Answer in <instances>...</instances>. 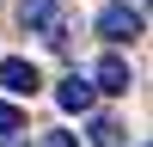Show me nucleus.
Wrapping results in <instances>:
<instances>
[{"instance_id": "obj_1", "label": "nucleus", "mask_w": 153, "mask_h": 147, "mask_svg": "<svg viewBox=\"0 0 153 147\" xmlns=\"http://www.w3.org/2000/svg\"><path fill=\"white\" fill-rule=\"evenodd\" d=\"M141 31H147V19L129 6V0H117V6L98 12V37H104V43H135Z\"/></svg>"}, {"instance_id": "obj_2", "label": "nucleus", "mask_w": 153, "mask_h": 147, "mask_svg": "<svg viewBox=\"0 0 153 147\" xmlns=\"http://www.w3.org/2000/svg\"><path fill=\"white\" fill-rule=\"evenodd\" d=\"M135 86V74H129V61L110 49V55H98V68H92V92H129Z\"/></svg>"}, {"instance_id": "obj_3", "label": "nucleus", "mask_w": 153, "mask_h": 147, "mask_svg": "<svg viewBox=\"0 0 153 147\" xmlns=\"http://www.w3.org/2000/svg\"><path fill=\"white\" fill-rule=\"evenodd\" d=\"M0 86H6L12 98H31L37 86H43V74H37L25 55H6V61H0Z\"/></svg>"}, {"instance_id": "obj_4", "label": "nucleus", "mask_w": 153, "mask_h": 147, "mask_svg": "<svg viewBox=\"0 0 153 147\" xmlns=\"http://www.w3.org/2000/svg\"><path fill=\"white\" fill-rule=\"evenodd\" d=\"M19 24H25V31H31V37H43V43H49V37H55V0H19Z\"/></svg>"}, {"instance_id": "obj_5", "label": "nucleus", "mask_w": 153, "mask_h": 147, "mask_svg": "<svg viewBox=\"0 0 153 147\" xmlns=\"http://www.w3.org/2000/svg\"><path fill=\"white\" fill-rule=\"evenodd\" d=\"M55 98H61V110H92V80H86V74H68V80L55 86Z\"/></svg>"}, {"instance_id": "obj_6", "label": "nucleus", "mask_w": 153, "mask_h": 147, "mask_svg": "<svg viewBox=\"0 0 153 147\" xmlns=\"http://www.w3.org/2000/svg\"><path fill=\"white\" fill-rule=\"evenodd\" d=\"M92 147H129V129H123L117 117H98L92 122Z\"/></svg>"}, {"instance_id": "obj_7", "label": "nucleus", "mask_w": 153, "mask_h": 147, "mask_svg": "<svg viewBox=\"0 0 153 147\" xmlns=\"http://www.w3.org/2000/svg\"><path fill=\"white\" fill-rule=\"evenodd\" d=\"M19 122H25V117H19V104H0V135H12Z\"/></svg>"}, {"instance_id": "obj_8", "label": "nucleus", "mask_w": 153, "mask_h": 147, "mask_svg": "<svg viewBox=\"0 0 153 147\" xmlns=\"http://www.w3.org/2000/svg\"><path fill=\"white\" fill-rule=\"evenodd\" d=\"M43 147H80V141H74L68 129H49V135H43Z\"/></svg>"}]
</instances>
